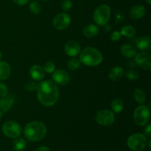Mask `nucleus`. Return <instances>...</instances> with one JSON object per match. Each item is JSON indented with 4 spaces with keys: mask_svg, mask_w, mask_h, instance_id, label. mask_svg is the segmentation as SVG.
<instances>
[{
    "mask_svg": "<svg viewBox=\"0 0 151 151\" xmlns=\"http://www.w3.org/2000/svg\"><path fill=\"white\" fill-rule=\"evenodd\" d=\"M36 90L38 100L43 106L50 107L58 100L59 90L55 83L52 81H42L38 84Z\"/></svg>",
    "mask_w": 151,
    "mask_h": 151,
    "instance_id": "1",
    "label": "nucleus"
},
{
    "mask_svg": "<svg viewBox=\"0 0 151 151\" xmlns=\"http://www.w3.org/2000/svg\"><path fill=\"white\" fill-rule=\"evenodd\" d=\"M24 134L29 141L38 142L44 138L47 134V128L42 122L34 121L26 125Z\"/></svg>",
    "mask_w": 151,
    "mask_h": 151,
    "instance_id": "2",
    "label": "nucleus"
},
{
    "mask_svg": "<svg viewBox=\"0 0 151 151\" xmlns=\"http://www.w3.org/2000/svg\"><path fill=\"white\" fill-rule=\"evenodd\" d=\"M80 60L84 65L94 66L103 61V55L99 50L93 47H86L81 54Z\"/></svg>",
    "mask_w": 151,
    "mask_h": 151,
    "instance_id": "3",
    "label": "nucleus"
},
{
    "mask_svg": "<svg viewBox=\"0 0 151 151\" xmlns=\"http://www.w3.org/2000/svg\"><path fill=\"white\" fill-rule=\"evenodd\" d=\"M111 16V9L107 4H101L97 7L94 13V20L100 26H104L109 22Z\"/></svg>",
    "mask_w": 151,
    "mask_h": 151,
    "instance_id": "4",
    "label": "nucleus"
},
{
    "mask_svg": "<svg viewBox=\"0 0 151 151\" xmlns=\"http://www.w3.org/2000/svg\"><path fill=\"white\" fill-rule=\"evenodd\" d=\"M147 145V138L142 134L131 135L128 139V146L133 151H142Z\"/></svg>",
    "mask_w": 151,
    "mask_h": 151,
    "instance_id": "5",
    "label": "nucleus"
},
{
    "mask_svg": "<svg viewBox=\"0 0 151 151\" xmlns=\"http://www.w3.org/2000/svg\"><path fill=\"white\" fill-rule=\"evenodd\" d=\"M134 119L137 125L140 126L146 125L150 119L149 109L145 106H139L134 111Z\"/></svg>",
    "mask_w": 151,
    "mask_h": 151,
    "instance_id": "6",
    "label": "nucleus"
},
{
    "mask_svg": "<svg viewBox=\"0 0 151 151\" xmlns=\"http://www.w3.org/2000/svg\"><path fill=\"white\" fill-rule=\"evenodd\" d=\"M2 131L4 135L10 138H17L22 133V128L16 122L7 121L3 125Z\"/></svg>",
    "mask_w": 151,
    "mask_h": 151,
    "instance_id": "7",
    "label": "nucleus"
},
{
    "mask_svg": "<svg viewBox=\"0 0 151 151\" xmlns=\"http://www.w3.org/2000/svg\"><path fill=\"white\" fill-rule=\"evenodd\" d=\"M114 114L109 110H101L96 115V121L101 125H110L114 121Z\"/></svg>",
    "mask_w": 151,
    "mask_h": 151,
    "instance_id": "8",
    "label": "nucleus"
},
{
    "mask_svg": "<svg viewBox=\"0 0 151 151\" xmlns=\"http://www.w3.org/2000/svg\"><path fill=\"white\" fill-rule=\"evenodd\" d=\"M71 22L70 16L67 13H59L53 20V25L58 29H65L69 26Z\"/></svg>",
    "mask_w": 151,
    "mask_h": 151,
    "instance_id": "9",
    "label": "nucleus"
},
{
    "mask_svg": "<svg viewBox=\"0 0 151 151\" xmlns=\"http://www.w3.org/2000/svg\"><path fill=\"white\" fill-rule=\"evenodd\" d=\"M136 63L143 69L150 70L151 68L150 56L146 52H141L136 56Z\"/></svg>",
    "mask_w": 151,
    "mask_h": 151,
    "instance_id": "10",
    "label": "nucleus"
},
{
    "mask_svg": "<svg viewBox=\"0 0 151 151\" xmlns=\"http://www.w3.org/2000/svg\"><path fill=\"white\" fill-rule=\"evenodd\" d=\"M52 79L56 83L63 86L69 83V76L66 72L58 69L53 73Z\"/></svg>",
    "mask_w": 151,
    "mask_h": 151,
    "instance_id": "11",
    "label": "nucleus"
},
{
    "mask_svg": "<svg viewBox=\"0 0 151 151\" xmlns=\"http://www.w3.org/2000/svg\"><path fill=\"white\" fill-rule=\"evenodd\" d=\"M65 52L71 57H75L81 52V47L75 41H69L65 45Z\"/></svg>",
    "mask_w": 151,
    "mask_h": 151,
    "instance_id": "12",
    "label": "nucleus"
},
{
    "mask_svg": "<svg viewBox=\"0 0 151 151\" xmlns=\"http://www.w3.org/2000/svg\"><path fill=\"white\" fill-rule=\"evenodd\" d=\"M15 101L14 96L12 94H7L4 97L0 98V109L1 111L7 112L9 109H11Z\"/></svg>",
    "mask_w": 151,
    "mask_h": 151,
    "instance_id": "13",
    "label": "nucleus"
},
{
    "mask_svg": "<svg viewBox=\"0 0 151 151\" xmlns=\"http://www.w3.org/2000/svg\"><path fill=\"white\" fill-rule=\"evenodd\" d=\"M31 78L35 81H41L44 77V71L43 68L38 65H35L30 68L29 70Z\"/></svg>",
    "mask_w": 151,
    "mask_h": 151,
    "instance_id": "14",
    "label": "nucleus"
},
{
    "mask_svg": "<svg viewBox=\"0 0 151 151\" xmlns=\"http://www.w3.org/2000/svg\"><path fill=\"white\" fill-rule=\"evenodd\" d=\"M145 12L146 10L144 6L136 5L131 9L130 16L134 19H139L145 16Z\"/></svg>",
    "mask_w": 151,
    "mask_h": 151,
    "instance_id": "15",
    "label": "nucleus"
},
{
    "mask_svg": "<svg viewBox=\"0 0 151 151\" xmlns=\"http://www.w3.org/2000/svg\"><path fill=\"white\" fill-rule=\"evenodd\" d=\"M150 39L148 37L142 36L137 38L136 41V44L139 50L145 51V50H150Z\"/></svg>",
    "mask_w": 151,
    "mask_h": 151,
    "instance_id": "16",
    "label": "nucleus"
},
{
    "mask_svg": "<svg viewBox=\"0 0 151 151\" xmlns=\"http://www.w3.org/2000/svg\"><path fill=\"white\" fill-rule=\"evenodd\" d=\"M11 73V68L7 62H0V81L5 80L10 76Z\"/></svg>",
    "mask_w": 151,
    "mask_h": 151,
    "instance_id": "17",
    "label": "nucleus"
},
{
    "mask_svg": "<svg viewBox=\"0 0 151 151\" xmlns=\"http://www.w3.org/2000/svg\"><path fill=\"white\" fill-rule=\"evenodd\" d=\"M124 74V69L122 68L116 66L111 69L109 72V77L112 81H116L120 79Z\"/></svg>",
    "mask_w": 151,
    "mask_h": 151,
    "instance_id": "18",
    "label": "nucleus"
},
{
    "mask_svg": "<svg viewBox=\"0 0 151 151\" xmlns=\"http://www.w3.org/2000/svg\"><path fill=\"white\" fill-rule=\"evenodd\" d=\"M121 53L125 58H132L137 54V50L133 46L129 44H125L121 47Z\"/></svg>",
    "mask_w": 151,
    "mask_h": 151,
    "instance_id": "19",
    "label": "nucleus"
},
{
    "mask_svg": "<svg viewBox=\"0 0 151 151\" xmlns=\"http://www.w3.org/2000/svg\"><path fill=\"white\" fill-rule=\"evenodd\" d=\"M99 29L97 26L94 24H89L85 27L83 29V34L88 38H92L98 34Z\"/></svg>",
    "mask_w": 151,
    "mask_h": 151,
    "instance_id": "20",
    "label": "nucleus"
},
{
    "mask_svg": "<svg viewBox=\"0 0 151 151\" xmlns=\"http://www.w3.org/2000/svg\"><path fill=\"white\" fill-rule=\"evenodd\" d=\"M134 97L135 98L136 101L138 103H144L146 100V94L145 93L144 91H142V89L139 88H137L134 91Z\"/></svg>",
    "mask_w": 151,
    "mask_h": 151,
    "instance_id": "21",
    "label": "nucleus"
},
{
    "mask_svg": "<svg viewBox=\"0 0 151 151\" xmlns=\"http://www.w3.org/2000/svg\"><path fill=\"white\" fill-rule=\"evenodd\" d=\"M120 34L122 35L129 38V37H132L135 35L136 29L133 26L128 25V26H125L124 27H122V29H121Z\"/></svg>",
    "mask_w": 151,
    "mask_h": 151,
    "instance_id": "22",
    "label": "nucleus"
},
{
    "mask_svg": "<svg viewBox=\"0 0 151 151\" xmlns=\"http://www.w3.org/2000/svg\"><path fill=\"white\" fill-rule=\"evenodd\" d=\"M111 107L115 113H120L123 109V102L120 99H115L112 102Z\"/></svg>",
    "mask_w": 151,
    "mask_h": 151,
    "instance_id": "23",
    "label": "nucleus"
},
{
    "mask_svg": "<svg viewBox=\"0 0 151 151\" xmlns=\"http://www.w3.org/2000/svg\"><path fill=\"white\" fill-rule=\"evenodd\" d=\"M26 147V142L24 139H17L13 142V149L16 151H22Z\"/></svg>",
    "mask_w": 151,
    "mask_h": 151,
    "instance_id": "24",
    "label": "nucleus"
},
{
    "mask_svg": "<svg viewBox=\"0 0 151 151\" xmlns=\"http://www.w3.org/2000/svg\"><path fill=\"white\" fill-rule=\"evenodd\" d=\"M81 60L77 58H72L68 62V68L71 70H76L81 66Z\"/></svg>",
    "mask_w": 151,
    "mask_h": 151,
    "instance_id": "25",
    "label": "nucleus"
},
{
    "mask_svg": "<svg viewBox=\"0 0 151 151\" xmlns=\"http://www.w3.org/2000/svg\"><path fill=\"white\" fill-rule=\"evenodd\" d=\"M29 10H30L31 13L37 15L41 12V5L37 1H33L31 2L30 5H29Z\"/></svg>",
    "mask_w": 151,
    "mask_h": 151,
    "instance_id": "26",
    "label": "nucleus"
},
{
    "mask_svg": "<svg viewBox=\"0 0 151 151\" xmlns=\"http://www.w3.org/2000/svg\"><path fill=\"white\" fill-rule=\"evenodd\" d=\"M55 66L54 63L52 61H47L45 64L44 65V71L47 72V73H52L55 71Z\"/></svg>",
    "mask_w": 151,
    "mask_h": 151,
    "instance_id": "27",
    "label": "nucleus"
},
{
    "mask_svg": "<svg viewBox=\"0 0 151 151\" xmlns=\"http://www.w3.org/2000/svg\"><path fill=\"white\" fill-rule=\"evenodd\" d=\"M139 76V74L138 73V72L136 70H134V69H131V70L128 71L126 73V77L129 80H137V78Z\"/></svg>",
    "mask_w": 151,
    "mask_h": 151,
    "instance_id": "28",
    "label": "nucleus"
},
{
    "mask_svg": "<svg viewBox=\"0 0 151 151\" xmlns=\"http://www.w3.org/2000/svg\"><path fill=\"white\" fill-rule=\"evenodd\" d=\"M24 87H25V89L27 90V91H32L37 89L38 84L35 82H32V81H29V82H27L26 84H25Z\"/></svg>",
    "mask_w": 151,
    "mask_h": 151,
    "instance_id": "29",
    "label": "nucleus"
},
{
    "mask_svg": "<svg viewBox=\"0 0 151 151\" xmlns=\"http://www.w3.org/2000/svg\"><path fill=\"white\" fill-rule=\"evenodd\" d=\"M72 3L71 0H64L61 4V7L64 11H69L72 8Z\"/></svg>",
    "mask_w": 151,
    "mask_h": 151,
    "instance_id": "30",
    "label": "nucleus"
},
{
    "mask_svg": "<svg viewBox=\"0 0 151 151\" xmlns=\"http://www.w3.org/2000/svg\"><path fill=\"white\" fill-rule=\"evenodd\" d=\"M8 93V89L5 84L0 83V97H4Z\"/></svg>",
    "mask_w": 151,
    "mask_h": 151,
    "instance_id": "31",
    "label": "nucleus"
},
{
    "mask_svg": "<svg viewBox=\"0 0 151 151\" xmlns=\"http://www.w3.org/2000/svg\"><path fill=\"white\" fill-rule=\"evenodd\" d=\"M124 19H125V16H124V15L122 13L117 12L116 13V15H115V22L116 23H121V22H123Z\"/></svg>",
    "mask_w": 151,
    "mask_h": 151,
    "instance_id": "32",
    "label": "nucleus"
},
{
    "mask_svg": "<svg viewBox=\"0 0 151 151\" xmlns=\"http://www.w3.org/2000/svg\"><path fill=\"white\" fill-rule=\"evenodd\" d=\"M120 37H121L120 32H119L118 31H115V32H114L113 33L111 34V39L114 41H116L120 38Z\"/></svg>",
    "mask_w": 151,
    "mask_h": 151,
    "instance_id": "33",
    "label": "nucleus"
},
{
    "mask_svg": "<svg viewBox=\"0 0 151 151\" xmlns=\"http://www.w3.org/2000/svg\"><path fill=\"white\" fill-rule=\"evenodd\" d=\"M13 1L19 5H25L29 2V0H13Z\"/></svg>",
    "mask_w": 151,
    "mask_h": 151,
    "instance_id": "34",
    "label": "nucleus"
},
{
    "mask_svg": "<svg viewBox=\"0 0 151 151\" xmlns=\"http://www.w3.org/2000/svg\"><path fill=\"white\" fill-rule=\"evenodd\" d=\"M150 133H151V125H148L145 129V134L147 137H150Z\"/></svg>",
    "mask_w": 151,
    "mask_h": 151,
    "instance_id": "35",
    "label": "nucleus"
},
{
    "mask_svg": "<svg viewBox=\"0 0 151 151\" xmlns=\"http://www.w3.org/2000/svg\"><path fill=\"white\" fill-rule=\"evenodd\" d=\"M35 151H50V150L47 146H41V147H38Z\"/></svg>",
    "mask_w": 151,
    "mask_h": 151,
    "instance_id": "36",
    "label": "nucleus"
},
{
    "mask_svg": "<svg viewBox=\"0 0 151 151\" xmlns=\"http://www.w3.org/2000/svg\"><path fill=\"white\" fill-rule=\"evenodd\" d=\"M1 118H2V112L0 111V119H1Z\"/></svg>",
    "mask_w": 151,
    "mask_h": 151,
    "instance_id": "37",
    "label": "nucleus"
},
{
    "mask_svg": "<svg viewBox=\"0 0 151 151\" xmlns=\"http://www.w3.org/2000/svg\"><path fill=\"white\" fill-rule=\"evenodd\" d=\"M146 1H147L148 4H150V3H151V0H146Z\"/></svg>",
    "mask_w": 151,
    "mask_h": 151,
    "instance_id": "38",
    "label": "nucleus"
},
{
    "mask_svg": "<svg viewBox=\"0 0 151 151\" xmlns=\"http://www.w3.org/2000/svg\"><path fill=\"white\" fill-rule=\"evenodd\" d=\"M1 57H2V55H1V52H0V59L1 58Z\"/></svg>",
    "mask_w": 151,
    "mask_h": 151,
    "instance_id": "39",
    "label": "nucleus"
},
{
    "mask_svg": "<svg viewBox=\"0 0 151 151\" xmlns=\"http://www.w3.org/2000/svg\"><path fill=\"white\" fill-rule=\"evenodd\" d=\"M41 1H49V0H41Z\"/></svg>",
    "mask_w": 151,
    "mask_h": 151,
    "instance_id": "40",
    "label": "nucleus"
}]
</instances>
